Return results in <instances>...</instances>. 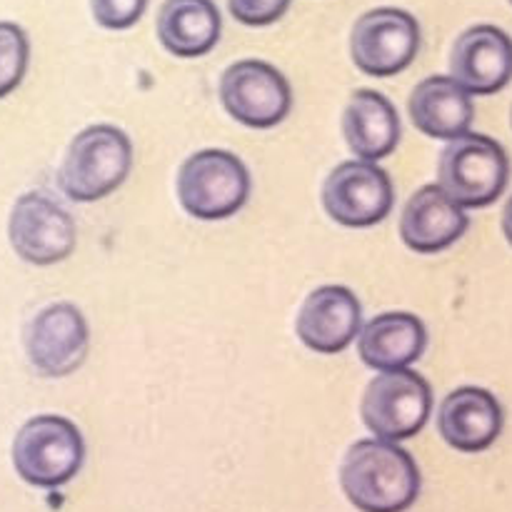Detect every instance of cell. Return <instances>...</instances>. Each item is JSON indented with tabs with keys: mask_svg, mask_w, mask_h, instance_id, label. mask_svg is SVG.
<instances>
[{
	"mask_svg": "<svg viewBox=\"0 0 512 512\" xmlns=\"http://www.w3.org/2000/svg\"><path fill=\"white\" fill-rule=\"evenodd\" d=\"M228 8L238 23L263 28L288 13L290 0H228Z\"/></svg>",
	"mask_w": 512,
	"mask_h": 512,
	"instance_id": "cell-22",
	"label": "cell"
},
{
	"mask_svg": "<svg viewBox=\"0 0 512 512\" xmlns=\"http://www.w3.org/2000/svg\"><path fill=\"white\" fill-rule=\"evenodd\" d=\"M450 75L470 95H493L512 80V38L498 25H473L450 50Z\"/></svg>",
	"mask_w": 512,
	"mask_h": 512,
	"instance_id": "cell-13",
	"label": "cell"
},
{
	"mask_svg": "<svg viewBox=\"0 0 512 512\" xmlns=\"http://www.w3.org/2000/svg\"><path fill=\"white\" fill-rule=\"evenodd\" d=\"M148 0H90L95 23L108 30H128L143 18Z\"/></svg>",
	"mask_w": 512,
	"mask_h": 512,
	"instance_id": "cell-21",
	"label": "cell"
},
{
	"mask_svg": "<svg viewBox=\"0 0 512 512\" xmlns=\"http://www.w3.org/2000/svg\"><path fill=\"white\" fill-rule=\"evenodd\" d=\"M408 113L428 138L455 140L473 125L475 105L473 95L453 75H430L410 93Z\"/></svg>",
	"mask_w": 512,
	"mask_h": 512,
	"instance_id": "cell-16",
	"label": "cell"
},
{
	"mask_svg": "<svg viewBox=\"0 0 512 512\" xmlns=\"http://www.w3.org/2000/svg\"><path fill=\"white\" fill-rule=\"evenodd\" d=\"M248 168L230 150L205 148L188 155L178 170V200L198 220H225L250 198Z\"/></svg>",
	"mask_w": 512,
	"mask_h": 512,
	"instance_id": "cell-3",
	"label": "cell"
},
{
	"mask_svg": "<svg viewBox=\"0 0 512 512\" xmlns=\"http://www.w3.org/2000/svg\"><path fill=\"white\" fill-rule=\"evenodd\" d=\"M25 355L43 378H65L85 363L90 330L73 303H53L25 325Z\"/></svg>",
	"mask_w": 512,
	"mask_h": 512,
	"instance_id": "cell-11",
	"label": "cell"
},
{
	"mask_svg": "<svg viewBox=\"0 0 512 512\" xmlns=\"http://www.w3.org/2000/svg\"><path fill=\"white\" fill-rule=\"evenodd\" d=\"M420 50V25L403 8H375L360 15L350 33L353 63L373 78H390L410 68Z\"/></svg>",
	"mask_w": 512,
	"mask_h": 512,
	"instance_id": "cell-7",
	"label": "cell"
},
{
	"mask_svg": "<svg viewBox=\"0 0 512 512\" xmlns=\"http://www.w3.org/2000/svg\"><path fill=\"white\" fill-rule=\"evenodd\" d=\"M395 188L388 170L370 160H345L323 183V208L345 228H370L393 213Z\"/></svg>",
	"mask_w": 512,
	"mask_h": 512,
	"instance_id": "cell-10",
	"label": "cell"
},
{
	"mask_svg": "<svg viewBox=\"0 0 512 512\" xmlns=\"http://www.w3.org/2000/svg\"><path fill=\"white\" fill-rule=\"evenodd\" d=\"M363 308L358 295L345 285L315 288L300 305L295 333L305 348L320 355H338L358 338Z\"/></svg>",
	"mask_w": 512,
	"mask_h": 512,
	"instance_id": "cell-12",
	"label": "cell"
},
{
	"mask_svg": "<svg viewBox=\"0 0 512 512\" xmlns=\"http://www.w3.org/2000/svg\"><path fill=\"white\" fill-rule=\"evenodd\" d=\"M30 63L28 33L18 23L0 20V98L23 83Z\"/></svg>",
	"mask_w": 512,
	"mask_h": 512,
	"instance_id": "cell-20",
	"label": "cell"
},
{
	"mask_svg": "<svg viewBox=\"0 0 512 512\" xmlns=\"http://www.w3.org/2000/svg\"><path fill=\"white\" fill-rule=\"evenodd\" d=\"M503 425V405L485 388L465 385L440 403L438 430L445 443L460 453L488 450L500 438Z\"/></svg>",
	"mask_w": 512,
	"mask_h": 512,
	"instance_id": "cell-15",
	"label": "cell"
},
{
	"mask_svg": "<svg viewBox=\"0 0 512 512\" xmlns=\"http://www.w3.org/2000/svg\"><path fill=\"white\" fill-rule=\"evenodd\" d=\"M433 390L420 373L410 368L380 370L368 383L360 403L363 423L375 438L400 443L428 425Z\"/></svg>",
	"mask_w": 512,
	"mask_h": 512,
	"instance_id": "cell-6",
	"label": "cell"
},
{
	"mask_svg": "<svg viewBox=\"0 0 512 512\" xmlns=\"http://www.w3.org/2000/svg\"><path fill=\"white\" fill-rule=\"evenodd\" d=\"M133 168V143L108 123L80 130L58 170V185L75 203H95L125 183Z\"/></svg>",
	"mask_w": 512,
	"mask_h": 512,
	"instance_id": "cell-2",
	"label": "cell"
},
{
	"mask_svg": "<svg viewBox=\"0 0 512 512\" xmlns=\"http://www.w3.org/2000/svg\"><path fill=\"white\" fill-rule=\"evenodd\" d=\"M343 135L360 160L388 158L400 143V115L383 93L370 88L355 90L343 113Z\"/></svg>",
	"mask_w": 512,
	"mask_h": 512,
	"instance_id": "cell-18",
	"label": "cell"
},
{
	"mask_svg": "<svg viewBox=\"0 0 512 512\" xmlns=\"http://www.w3.org/2000/svg\"><path fill=\"white\" fill-rule=\"evenodd\" d=\"M220 100L238 123L268 130L290 115L293 88L275 65L248 58L225 68L220 78Z\"/></svg>",
	"mask_w": 512,
	"mask_h": 512,
	"instance_id": "cell-8",
	"label": "cell"
},
{
	"mask_svg": "<svg viewBox=\"0 0 512 512\" xmlns=\"http://www.w3.org/2000/svg\"><path fill=\"white\" fill-rule=\"evenodd\" d=\"M340 485L363 512H405L420 498V468L398 443L380 438L350 445L340 465Z\"/></svg>",
	"mask_w": 512,
	"mask_h": 512,
	"instance_id": "cell-1",
	"label": "cell"
},
{
	"mask_svg": "<svg viewBox=\"0 0 512 512\" xmlns=\"http://www.w3.org/2000/svg\"><path fill=\"white\" fill-rule=\"evenodd\" d=\"M468 228L470 218L465 208L455 203L438 183L415 190L400 215V238L420 255L448 250Z\"/></svg>",
	"mask_w": 512,
	"mask_h": 512,
	"instance_id": "cell-14",
	"label": "cell"
},
{
	"mask_svg": "<svg viewBox=\"0 0 512 512\" xmlns=\"http://www.w3.org/2000/svg\"><path fill=\"white\" fill-rule=\"evenodd\" d=\"M428 348V330L413 313H380L358 333V355L368 368H410Z\"/></svg>",
	"mask_w": 512,
	"mask_h": 512,
	"instance_id": "cell-17",
	"label": "cell"
},
{
	"mask_svg": "<svg viewBox=\"0 0 512 512\" xmlns=\"http://www.w3.org/2000/svg\"><path fill=\"white\" fill-rule=\"evenodd\" d=\"M503 233L505 238H508V243L512 245V195L508 203H505V210H503Z\"/></svg>",
	"mask_w": 512,
	"mask_h": 512,
	"instance_id": "cell-23",
	"label": "cell"
},
{
	"mask_svg": "<svg viewBox=\"0 0 512 512\" xmlns=\"http://www.w3.org/2000/svg\"><path fill=\"white\" fill-rule=\"evenodd\" d=\"M8 238L15 255L30 265H55L73 255L78 228L68 210L45 193H23L8 220Z\"/></svg>",
	"mask_w": 512,
	"mask_h": 512,
	"instance_id": "cell-9",
	"label": "cell"
},
{
	"mask_svg": "<svg viewBox=\"0 0 512 512\" xmlns=\"http://www.w3.org/2000/svg\"><path fill=\"white\" fill-rule=\"evenodd\" d=\"M223 18L213 0H165L158 10V38L175 58H200L218 45Z\"/></svg>",
	"mask_w": 512,
	"mask_h": 512,
	"instance_id": "cell-19",
	"label": "cell"
},
{
	"mask_svg": "<svg viewBox=\"0 0 512 512\" xmlns=\"http://www.w3.org/2000/svg\"><path fill=\"white\" fill-rule=\"evenodd\" d=\"M85 443L73 420L63 415H35L13 440L15 473L28 485L55 490L80 473Z\"/></svg>",
	"mask_w": 512,
	"mask_h": 512,
	"instance_id": "cell-4",
	"label": "cell"
},
{
	"mask_svg": "<svg viewBox=\"0 0 512 512\" xmlns=\"http://www.w3.org/2000/svg\"><path fill=\"white\" fill-rule=\"evenodd\" d=\"M510 118H512V110H510Z\"/></svg>",
	"mask_w": 512,
	"mask_h": 512,
	"instance_id": "cell-24",
	"label": "cell"
},
{
	"mask_svg": "<svg viewBox=\"0 0 512 512\" xmlns=\"http://www.w3.org/2000/svg\"><path fill=\"white\" fill-rule=\"evenodd\" d=\"M510 160L498 140L463 133L445 145L438 160V185L463 208H485L505 193Z\"/></svg>",
	"mask_w": 512,
	"mask_h": 512,
	"instance_id": "cell-5",
	"label": "cell"
},
{
	"mask_svg": "<svg viewBox=\"0 0 512 512\" xmlns=\"http://www.w3.org/2000/svg\"><path fill=\"white\" fill-rule=\"evenodd\" d=\"M510 3H512V0H510Z\"/></svg>",
	"mask_w": 512,
	"mask_h": 512,
	"instance_id": "cell-25",
	"label": "cell"
}]
</instances>
